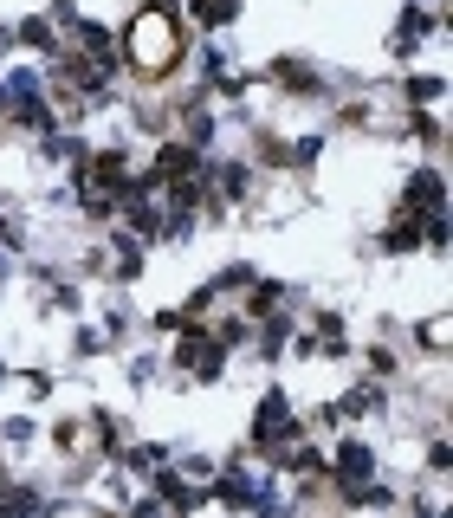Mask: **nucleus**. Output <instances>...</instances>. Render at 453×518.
<instances>
[{
	"label": "nucleus",
	"instance_id": "nucleus-7",
	"mask_svg": "<svg viewBox=\"0 0 453 518\" xmlns=\"http://www.w3.org/2000/svg\"><path fill=\"white\" fill-rule=\"evenodd\" d=\"M156 376H162V357H156V350H136V357H130V389H149Z\"/></svg>",
	"mask_w": 453,
	"mask_h": 518
},
{
	"label": "nucleus",
	"instance_id": "nucleus-2",
	"mask_svg": "<svg viewBox=\"0 0 453 518\" xmlns=\"http://www.w3.org/2000/svg\"><path fill=\"white\" fill-rule=\"evenodd\" d=\"M169 363H175V376H182V383H221V376H227V350L208 337V324H188V331H175Z\"/></svg>",
	"mask_w": 453,
	"mask_h": 518
},
{
	"label": "nucleus",
	"instance_id": "nucleus-6",
	"mask_svg": "<svg viewBox=\"0 0 453 518\" xmlns=\"http://www.w3.org/2000/svg\"><path fill=\"white\" fill-rule=\"evenodd\" d=\"M104 350H111V344H104V331H98V324H78L72 357H78V363H91V357H104Z\"/></svg>",
	"mask_w": 453,
	"mask_h": 518
},
{
	"label": "nucleus",
	"instance_id": "nucleus-8",
	"mask_svg": "<svg viewBox=\"0 0 453 518\" xmlns=\"http://www.w3.org/2000/svg\"><path fill=\"white\" fill-rule=\"evenodd\" d=\"M46 518H111V512H104L98 499H65V506H52Z\"/></svg>",
	"mask_w": 453,
	"mask_h": 518
},
{
	"label": "nucleus",
	"instance_id": "nucleus-3",
	"mask_svg": "<svg viewBox=\"0 0 453 518\" xmlns=\"http://www.w3.org/2000/svg\"><path fill=\"white\" fill-rule=\"evenodd\" d=\"M324 460H331V486H337L343 499H350L356 486H369V480L382 473V454H376L369 441H356V434H343V441H337V454H324Z\"/></svg>",
	"mask_w": 453,
	"mask_h": 518
},
{
	"label": "nucleus",
	"instance_id": "nucleus-5",
	"mask_svg": "<svg viewBox=\"0 0 453 518\" xmlns=\"http://www.w3.org/2000/svg\"><path fill=\"white\" fill-rule=\"evenodd\" d=\"M188 20H195L201 33H221V26L240 20V0H188Z\"/></svg>",
	"mask_w": 453,
	"mask_h": 518
},
{
	"label": "nucleus",
	"instance_id": "nucleus-4",
	"mask_svg": "<svg viewBox=\"0 0 453 518\" xmlns=\"http://www.w3.org/2000/svg\"><path fill=\"white\" fill-rule=\"evenodd\" d=\"M402 214H447V182H441V169H408V182H402Z\"/></svg>",
	"mask_w": 453,
	"mask_h": 518
},
{
	"label": "nucleus",
	"instance_id": "nucleus-9",
	"mask_svg": "<svg viewBox=\"0 0 453 518\" xmlns=\"http://www.w3.org/2000/svg\"><path fill=\"white\" fill-rule=\"evenodd\" d=\"M123 518H169V506H162L156 493H143V499H130V506H123Z\"/></svg>",
	"mask_w": 453,
	"mask_h": 518
},
{
	"label": "nucleus",
	"instance_id": "nucleus-1",
	"mask_svg": "<svg viewBox=\"0 0 453 518\" xmlns=\"http://www.w3.org/2000/svg\"><path fill=\"white\" fill-rule=\"evenodd\" d=\"M117 59L130 65L136 78H169L175 65L188 59V39H182V13H175V0H143V7L130 13V26H123L117 39Z\"/></svg>",
	"mask_w": 453,
	"mask_h": 518
},
{
	"label": "nucleus",
	"instance_id": "nucleus-10",
	"mask_svg": "<svg viewBox=\"0 0 453 518\" xmlns=\"http://www.w3.org/2000/svg\"><path fill=\"white\" fill-rule=\"evenodd\" d=\"M421 344H428L434 357H441V350H447V318H441V311H434V318L421 324Z\"/></svg>",
	"mask_w": 453,
	"mask_h": 518
}]
</instances>
